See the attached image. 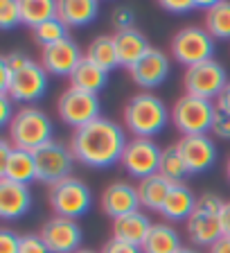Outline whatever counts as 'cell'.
Returning <instances> with one entry per match:
<instances>
[{"mask_svg":"<svg viewBox=\"0 0 230 253\" xmlns=\"http://www.w3.org/2000/svg\"><path fill=\"white\" fill-rule=\"evenodd\" d=\"M133 21H136V14H133V9L126 5H117L113 11H111V23H113L115 32L133 27Z\"/></svg>","mask_w":230,"mask_h":253,"instance_id":"34","label":"cell"},{"mask_svg":"<svg viewBox=\"0 0 230 253\" xmlns=\"http://www.w3.org/2000/svg\"><path fill=\"white\" fill-rule=\"evenodd\" d=\"M208 253H230V237H221V240H217L212 247L208 249Z\"/></svg>","mask_w":230,"mask_h":253,"instance_id":"42","label":"cell"},{"mask_svg":"<svg viewBox=\"0 0 230 253\" xmlns=\"http://www.w3.org/2000/svg\"><path fill=\"white\" fill-rule=\"evenodd\" d=\"M169 68H172V63H169L167 54L158 50V47H152L133 68H129V75L133 79V84L149 90L158 88L169 77Z\"/></svg>","mask_w":230,"mask_h":253,"instance_id":"17","label":"cell"},{"mask_svg":"<svg viewBox=\"0 0 230 253\" xmlns=\"http://www.w3.org/2000/svg\"><path fill=\"white\" fill-rule=\"evenodd\" d=\"M100 253H142V249L140 247H133V244H126V242H122V240L111 237V240H106V242L102 244Z\"/></svg>","mask_w":230,"mask_h":253,"instance_id":"37","label":"cell"},{"mask_svg":"<svg viewBox=\"0 0 230 253\" xmlns=\"http://www.w3.org/2000/svg\"><path fill=\"white\" fill-rule=\"evenodd\" d=\"M158 174L165 176L169 183H185V176H190V169H188V165H185V158L176 142L162 149Z\"/></svg>","mask_w":230,"mask_h":253,"instance_id":"30","label":"cell"},{"mask_svg":"<svg viewBox=\"0 0 230 253\" xmlns=\"http://www.w3.org/2000/svg\"><path fill=\"white\" fill-rule=\"evenodd\" d=\"M21 23V0H2L0 2V27L2 30H14Z\"/></svg>","mask_w":230,"mask_h":253,"instance_id":"32","label":"cell"},{"mask_svg":"<svg viewBox=\"0 0 230 253\" xmlns=\"http://www.w3.org/2000/svg\"><path fill=\"white\" fill-rule=\"evenodd\" d=\"M18 253H50V249L45 247V242H43V237L38 233H25V235H21Z\"/></svg>","mask_w":230,"mask_h":253,"instance_id":"35","label":"cell"},{"mask_svg":"<svg viewBox=\"0 0 230 253\" xmlns=\"http://www.w3.org/2000/svg\"><path fill=\"white\" fill-rule=\"evenodd\" d=\"M172 57L185 68L212 61L215 57V39L208 34L205 27L188 25L178 30L172 39Z\"/></svg>","mask_w":230,"mask_h":253,"instance_id":"7","label":"cell"},{"mask_svg":"<svg viewBox=\"0 0 230 253\" xmlns=\"http://www.w3.org/2000/svg\"><path fill=\"white\" fill-rule=\"evenodd\" d=\"M7 138L14 147L34 154L43 145L54 140V125L38 106H21L7 126Z\"/></svg>","mask_w":230,"mask_h":253,"instance_id":"3","label":"cell"},{"mask_svg":"<svg viewBox=\"0 0 230 253\" xmlns=\"http://www.w3.org/2000/svg\"><path fill=\"white\" fill-rule=\"evenodd\" d=\"M97 14H100V2L95 0H59L57 18L68 30L90 25Z\"/></svg>","mask_w":230,"mask_h":253,"instance_id":"23","label":"cell"},{"mask_svg":"<svg viewBox=\"0 0 230 253\" xmlns=\"http://www.w3.org/2000/svg\"><path fill=\"white\" fill-rule=\"evenodd\" d=\"M215 106L219 111H226V113H230V82H228V86L221 90L219 97L215 100Z\"/></svg>","mask_w":230,"mask_h":253,"instance_id":"40","label":"cell"},{"mask_svg":"<svg viewBox=\"0 0 230 253\" xmlns=\"http://www.w3.org/2000/svg\"><path fill=\"white\" fill-rule=\"evenodd\" d=\"M152 226L153 221L142 211H136L131 215L120 217V219H113V237L126 244H133V247H142Z\"/></svg>","mask_w":230,"mask_h":253,"instance_id":"22","label":"cell"},{"mask_svg":"<svg viewBox=\"0 0 230 253\" xmlns=\"http://www.w3.org/2000/svg\"><path fill=\"white\" fill-rule=\"evenodd\" d=\"M226 176H228V181H230V158H228V163H226Z\"/></svg>","mask_w":230,"mask_h":253,"instance_id":"45","label":"cell"},{"mask_svg":"<svg viewBox=\"0 0 230 253\" xmlns=\"http://www.w3.org/2000/svg\"><path fill=\"white\" fill-rule=\"evenodd\" d=\"M50 75L45 73L41 63H37L34 59L23 66L21 70L14 73V79H11V86H9V97L14 104H25L32 106L34 102H38L45 95L47 90V82H50Z\"/></svg>","mask_w":230,"mask_h":253,"instance_id":"12","label":"cell"},{"mask_svg":"<svg viewBox=\"0 0 230 253\" xmlns=\"http://www.w3.org/2000/svg\"><path fill=\"white\" fill-rule=\"evenodd\" d=\"M75 253H100V251H93V249H84V247H81L79 251H75Z\"/></svg>","mask_w":230,"mask_h":253,"instance_id":"44","label":"cell"},{"mask_svg":"<svg viewBox=\"0 0 230 253\" xmlns=\"http://www.w3.org/2000/svg\"><path fill=\"white\" fill-rule=\"evenodd\" d=\"M100 208L111 219H120L124 215L140 211L138 188L131 185L129 181H115V183L106 185L100 195Z\"/></svg>","mask_w":230,"mask_h":253,"instance_id":"16","label":"cell"},{"mask_svg":"<svg viewBox=\"0 0 230 253\" xmlns=\"http://www.w3.org/2000/svg\"><path fill=\"white\" fill-rule=\"evenodd\" d=\"M59 0H21V16L23 25L30 30L43 25L50 18H57Z\"/></svg>","mask_w":230,"mask_h":253,"instance_id":"29","label":"cell"},{"mask_svg":"<svg viewBox=\"0 0 230 253\" xmlns=\"http://www.w3.org/2000/svg\"><path fill=\"white\" fill-rule=\"evenodd\" d=\"M172 120V111L152 90L136 93L124 106V125L133 138H156Z\"/></svg>","mask_w":230,"mask_h":253,"instance_id":"2","label":"cell"},{"mask_svg":"<svg viewBox=\"0 0 230 253\" xmlns=\"http://www.w3.org/2000/svg\"><path fill=\"white\" fill-rule=\"evenodd\" d=\"M228 86V75L219 61H205L192 68H185L183 73V88L188 95L201 97V100L215 102L221 90Z\"/></svg>","mask_w":230,"mask_h":253,"instance_id":"9","label":"cell"},{"mask_svg":"<svg viewBox=\"0 0 230 253\" xmlns=\"http://www.w3.org/2000/svg\"><path fill=\"white\" fill-rule=\"evenodd\" d=\"M68 82H70V88L97 95L106 86V82H109V73L104 68H100L97 63H93L90 59L84 57L79 61L77 68L73 70V75L68 77Z\"/></svg>","mask_w":230,"mask_h":253,"instance_id":"24","label":"cell"},{"mask_svg":"<svg viewBox=\"0 0 230 253\" xmlns=\"http://www.w3.org/2000/svg\"><path fill=\"white\" fill-rule=\"evenodd\" d=\"M84 57L90 59L93 63H97L100 68L106 70V73H111V70H115L117 66H120L113 34H100V37H95L93 41L88 43V47H86Z\"/></svg>","mask_w":230,"mask_h":253,"instance_id":"28","label":"cell"},{"mask_svg":"<svg viewBox=\"0 0 230 253\" xmlns=\"http://www.w3.org/2000/svg\"><path fill=\"white\" fill-rule=\"evenodd\" d=\"M212 136L221 138V140H230V113L217 109L215 113V122H212Z\"/></svg>","mask_w":230,"mask_h":253,"instance_id":"36","label":"cell"},{"mask_svg":"<svg viewBox=\"0 0 230 253\" xmlns=\"http://www.w3.org/2000/svg\"><path fill=\"white\" fill-rule=\"evenodd\" d=\"M0 179L11 183L30 185L37 179V163L34 154L27 149H18L9 142V138L0 140Z\"/></svg>","mask_w":230,"mask_h":253,"instance_id":"13","label":"cell"},{"mask_svg":"<svg viewBox=\"0 0 230 253\" xmlns=\"http://www.w3.org/2000/svg\"><path fill=\"white\" fill-rule=\"evenodd\" d=\"M196 201L199 197L194 195L188 183H174L160 208V215L167 221H188L196 208Z\"/></svg>","mask_w":230,"mask_h":253,"instance_id":"21","label":"cell"},{"mask_svg":"<svg viewBox=\"0 0 230 253\" xmlns=\"http://www.w3.org/2000/svg\"><path fill=\"white\" fill-rule=\"evenodd\" d=\"M100 97L93 93H84L77 88H66L57 100V113L61 118L63 125H68L70 129H81V126L90 125L100 116Z\"/></svg>","mask_w":230,"mask_h":253,"instance_id":"10","label":"cell"},{"mask_svg":"<svg viewBox=\"0 0 230 253\" xmlns=\"http://www.w3.org/2000/svg\"><path fill=\"white\" fill-rule=\"evenodd\" d=\"M14 116H16V111H14L11 97L9 95H0V126H9Z\"/></svg>","mask_w":230,"mask_h":253,"instance_id":"39","label":"cell"},{"mask_svg":"<svg viewBox=\"0 0 230 253\" xmlns=\"http://www.w3.org/2000/svg\"><path fill=\"white\" fill-rule=\"evenodd\" d=\"M32 208V190L25 183H11L0 179V217L21 219Z\"/></svg>","mask_w":230,"mask_h":253,"instance_id":"19","label":"cell"},{"mask_svg":"<svg viewBox=\"0 0 230 253\" xmlns=\"http://www.w3.org/2000/svg\"><path fill=\"white\" fill-rule=\"evenodd\" d=\"M203 27L212 39H230V2L228 0H215L208 2L203 9Z\"/></svg>","mask_w":230,"mask_h":253,"instance_id":"27","label":"cell"},{"mask_svg":"<svg viewBox=\"0 0 230 253\" xmlns=\"http://www.w3.org/2000/svg\"><path fill=\"white\" fill-rule=\"evenodd\" d=\"M176 253H199V251H196V249H190V247H181Z\"/></svg>","mask_w":230,"mask_h":253,"instance_id":"43","label":"cell"},{"mask_svg":"<svg viewBox=\"0 0 230 253\" xmlns=\"http://www.w3.org/2000/svg\"><path fill=\"white\" fill-rule=\"evenodd\" d=\"M162 149L158 147L152 138H131L126 142L124 152H122L120 165L124 172L133 179L142 181L147 176L158 174V165H160Z\"/></svg>","mask_w":230,"mask_h":253,"instance_id":"11","label":"cell"},{"mask_svg":"<svg viewBox=\"0 0 230 253\" xmlns=\"http://www.w3.org/2000/svg\"><path fill=\"white\" fill-rule=\"evenodd\" d=\"M81 59H84V54L79 50L77 41H73V37H68V39H63V41L54 43V45L41 47V61L38 63L45 68L47 75L70 77Z\"/></svg>","mask_w":230,"mask_h":253,"instance_id":"15","label":"cell"},{"mask_svg":"<svg viewBox=\"0 0 230 253\" xmlns=\"http://www.w3.org/2000/svg\"><path fill=\"white\" fill-rule=\"evenodd\" d=\"M47 204L54 211V215L79 219L93 208V192L90 188L77 176L59 181L47 190Z\"/></svg>","mask_w":230,"mask_h":253,"instance_id":"6","label":"cell"},{"mask_svg":"<svg viewBox=\"0 0 230 253\" xmlns=\"http://www.w3.org/2000/svg\"><path fill=\"white\" fill-rule=\"evenodd\" d=\"M174 183H169L165 176L160 174H153V176H147V179L138 181V197H140V208L145 211H156L160 212L162 204L167 199L169 190H172Z\"/></svg>","mask_w":230,"mask_h":253,"instance_id":"26","label":"cell"},{"mask_svg":"<svg viewBox=\"0 0 230 253\" xmlns=\"http://www.w3.org/2000/svg\"><path fill=\"white\" fill-rule=\"evenodd\" d=\"M217 106L215 102L194 95H181L172 106V125L183 136H208L212 131Z\"/></svg>","mask_w":230,"mask_h":253,"instance_id":"5","label":"cell"},{"mask_svg":"<svg viewBox=\"0 0 230 253\" xmlns=\"http://www.w3.org/2000/svg\"><path fill=\"white\" fill-rule=\"evenodd\" d=\"M176 145L183 154L190 174H203L215 165L217 145L212 136H183Z\"/></svg>","mask_w":230,"mask_h":253,"instance_id":"18","label":"cell"},{"mask_svg":"<svg viewBox=\"0 0 230 253\" xmlns=\"http://www.w3.org/2000/svg\"><path fill=\"white\" fill-rule=\"evenodd\" d=\"M126 142H129L126 133L117 122L109 118H97L90 125L75 129L70 138V149L77 163L86 168L104 169L120 163Z\"/></svg>","mask_w":230,"mask_h":253,"instance_id":"1","label":"cell"},{"mask_svg":"<svg viewBox=\"0 0 230 253\" xmlns=\"http://www.w3.org/2000/svg\"><path fill=\"white\" fill-rule=\"evenodd\" d=\"M21 247V235H16L9 228L0 231V253H18Z\"/></svg>","mask_w":230,"mask_h":253,"instance_id":"38","label":"cell"},{"mask_svg":"<svg viewBox=\"0 0 230 253\" xmlns=\"http://www.w3.org/2000/svg\"><path fill=\"white\" fill-rule=\"evenodd\" d=\"M158 7L169 11V14L181 16V14H190L194 9H205L208 2H199V0H162V2H158Z\"/></svg>","mask_w":230,"mask_h":253,"instance_id":"33","label":"cell"},{"mask_svg":"<svg viewBox=\"0 0 230 253\" xmlns=\"http://www.w3.org/2000/svg\"><path fill=\"white\" fill-rule=\"evenodd\" d=\"M113 41H115V50H117V59H120L122 68H133L142 57H145L152 45L147 41V37L142 34L138 27H129V30H120L113 32Z\"/></svg>","mask_w":230,"mask_h":253,"instance_id":"20","label":"cell"},{"mask_svg":"<svg viewBox=\"0 0 230 253\" xmlns=\"http://www.w3.org/2000/svg\"><path fill=\"white\" fill-rule=\"evenodd\" d=\"M221 231L226 237H230V201H226L224 208H221Z\"/></svg>","mask_w":230,"mask_h":253,"instance_id":"41","label":"cell"},{"mask_svg":"<svg viewBox=\"0 0 230 253\" xmlns=\"http://www.w3.org/2000/svg\"><path fill=\"white\" fill-rule=\"evenodd\" d=\"M226 201L215 192H203L196 201V208L185 221V233H188L190 242L194 247H205L210 249L217 240L224 237L221 231V208Z\"/></svg>","mask_w":230,"mask_h":253,"instance_id":"4","label":"cell"},{"mask_svg":"<svg viewBox=\"0 0 230 253\" xmlns=\"http://www.w3.org/2000/svg\"><path fill=\"white\" fill-rule=\"evenodd\" d=\"M38 235L43 237L45 247L50 249V253H75L81 249V226L77 224V219H68V217H50L41 226Z\"/></svg>","mask_w":230,"mask_h":253,"instance_id":"14","label":"cell"},{"mask_svg":"<svg viewBox=\"0 0 230 253\" xmlns=\"http://www.w3.org/2000/svg\"><path fill=\"white\" fill-rule=\"evenodd\" d=\"M68 27L63 25L59 18H50V21H45L43 25L34 27L32 30V41L38 43L41 47H47V45H54V43L63 41V39H68Z\"/></svg>","mask_w":230,"mask_h":253,"instance_id":"31","label":"cell"},{"mask_svg":"<svg viewBox=\"0 0 230 253\" xmlns=\"http://www.w3.org/2000/svg\"><path fill=\"white\" fill-rule=\"evenodd\" d=\"M34 163H37V181L54 185L59 181L73 176V168L77 161H75L70 145L52 140L34 152Z\"/></svg>","mask_w":230,"mask_h":253,"instance_id":"8","label":"cell"},{"mask_svg":"<svg viewBox=\"0 0 230 253\" xmlns=\"http://www.w3.org/2000/svg\"><path fill=\"white\" fill-rule=\"evenodd\" d=\"M181 244V235L178 231L167 224V221H153L152 231L147 235L145 244H142V253H176Z\"/></svg>","mask_w":230,"mask_h":253,"instance_id":"25","label":"cell"}]
</instances>
